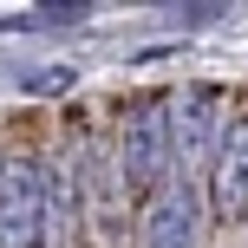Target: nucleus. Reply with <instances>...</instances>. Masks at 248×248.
Instances as JSON below:
<instances>
[{
  "instance_id": "nucleus-1",
  "label": "nucleus",
  "mask_w": 248,
  "mask_h": 248,
  "mask_svg": "<svg viewBox=\"0 0 248 248\" xmlns=\"http://www.w3.org/2000/svg\"><path fill=\"white\" fill-rule=\"evenodd\" d=\"M118 137V163H124V189H131V209L144 196H157L176 170V98L170 92H137L118 105L111 118Z\"/></svg>"
},
{
  "instance_id": "nucleus-2",
  "label": "nucleus",
  "mask_w": 248,
  "mask_h": 248,
  "mask_svg": "<svg viewBox=\"0 0 248 248\" xmlns=\"http://www.w3.org/2000/svg\"><path fill=\"white\" fill-rule=\"evenodd\" d=\"M85 242V170H78L72 131L39 144V248Z\"/></svg>"
},
{
  "instance_id": "nucleus-3",
  "label": "nucleus",
  "mask_w": 248,
  "mask_h": 248,
  "mask_svg": "<svg viewBox=\"0 0 248 248\" xmlns=\"http://www.w3.org/2000/svg\"><path fill=\"white\" fill-rule=\"evenodd\" d=\"M0 248H39V144H0Z\"/></svg>"
},
{
  "instance_id": "nucleus-4",
  "label": "nucleus",
  "mask_w": 248,
  "mask_h": 248,
  "mask_svg": "<svg viewBox=\"0 0 248 248\" xmlns=\"http://www.w3.org/2000/svg\"><path fill=\"white\" fill-rule=\"evenodd\" d=\"M137 242L144 248H196V222H202V183H189L183 170H170V183L157 196L137 202Z\"/></svg>"
},
{
  "instance_id": "nucleus-5",
  "label": "nucleus",
  "mask_w": 248,
  "mask_h": 248,
  "mask_svg": "<svg viewBox=\"0 0 248 248\" xmlns=\"http://www.w3.org/2000/svg\"><path fill=\"white\" fill-rule=\"evenodd\" d=\"M222 92L216 85H196L176 98V170L189 176V183H209V163H216V144H222Z\"/></svg>"
},
{
  "instance_id": "nucleus-6",
  "label": "nucleus",
  "mask_w": 248,
  "mask_h": 248,
  "mask_svg": "<svg viewBox=\"0 0 248 248\" xmlns=\"http://www.w3.org/2000/svg\"><path fill=\"white\" fill-rule=\"evenodd\" d=\"M209 202L222 222H235L248 216V111L222 124V144H216V163H209Z\"/></svg>"
}]
</instances>
